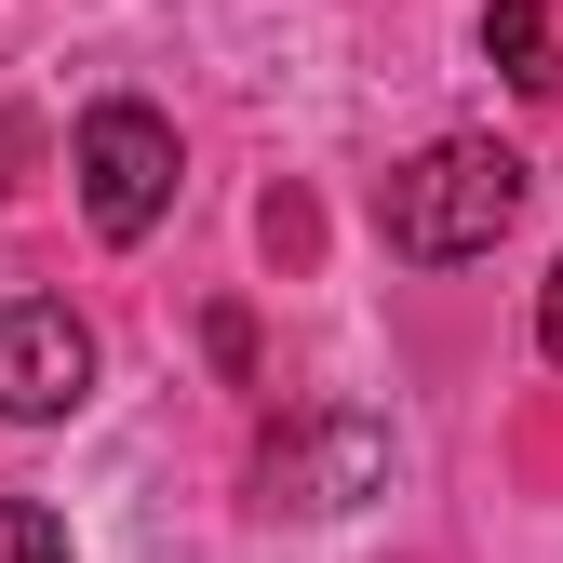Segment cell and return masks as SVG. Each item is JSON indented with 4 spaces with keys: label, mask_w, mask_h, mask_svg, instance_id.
I'll return each instance as SVG.
<instances>
[{
    "label": "cell",
    "mask_w": 563,
    "mask_h": 563,
    "mask_svg": "<svg viewBox=\"0 0 563 563\" xmlns=\"http://www.w3.org/2000/svg\"><path fill=\"white\" fill-rule=\"evenodd\" d=\"M510 216H523V162L497 148V134H443V148H416V162L376 188V229H389V255H416V268L497 255Z\"/></svg>",
    "instance_id": "6da1fadb"
},
{
    "label": "cell",
    "mask_w": 563,
    "mask_h": 563,
    "mask_svg": "<svg viewBox=\"0 0 563 563\" xmlns=\"http://www.w3.org/2000/svg\"><path fill=\"white\" fill-rule=\"evenodd\" d=\"M67 175H81L95 242H148V229L175 216V121L134 108V95H108L81 134H67Z\"/></svg>",
    "instance_id": "7a4b0ae2"
},
{
    "label": "cell",
    "mask_w": 563,
    "mask_h": 563,
    "mask_svg": "<svg viewBox=\"0 0 563 563\" xmlns=\"http://www.w3.org/2000/svg\"><path fill=\"white\" fill-rule=\"evenodd\" d=\"M376 483H389V430L376 416H282L268 456H255L268 510H363Z\"/></svg>",
    "instance_id": "3957f363"
},
{
    "label": "cell",
    "mask_w": 563,
    "mask_h": 563,
    "mask_svg": "<svg viewBox=\"0 0 563 563\" xmlns=\"http://www.w3.org/2000/svg\"><path fill=\"white\" fill-rule=\"evenodd\" d=\"M95 402V322L67 296H14L0 309V416L14 430H54V416Z\"/></svg>",
    "instance_id": "277c9868"
},
{
    "label": "cell",
    "mask_w": 563,
    "mask_h": 563,
    "mask_svg": "<svg viewBox=\"0 0 563 563\" xmlns=\"http://www.w3.org/2000/svg\"><path fill=\"white\" fill-rule=\"evenodd\" d=\"M483 54H497L523 95H563V54H550V0H483Z\"/></svg>",
    "instance_id": "5b68a950"
},
{
    "label": "cell",
    "mask_w": 563,
    "mask_h": 563,
    "mask_svg": "<svg viewBox=\"0 0 563 563\" xmlns=\"http://www.w3.org/2000/svg\"><path fill=\"white\" fill-rule=\"evenodd\" d=\"M0 563H67V523L41 497H0Z\"/></svg>",
    "instance_id": "8992f818"
},
{
    "label": "cell",
    "mask_w": 563,
    "mask_h": 563,
    "mask_svg": "<svg viewBox=\"0 0 563 563\" xmlns=\"http://www.w3.org/2000/svg\"><path fill=\"white\" fill-rule=\"evenodd\" d=\"M537 349H550V363H563V268L537 282Z\"/></svg>",
    "instance_id": "52a82bcc"
}]
</instances>
